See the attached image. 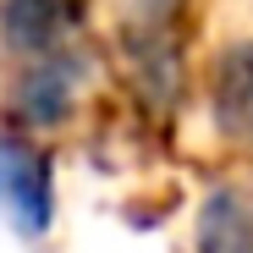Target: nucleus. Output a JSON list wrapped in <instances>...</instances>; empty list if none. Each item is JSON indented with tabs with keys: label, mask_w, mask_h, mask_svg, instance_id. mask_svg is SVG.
Instances as JSON below:
<instances>
[{
	"label": "nucleus",
	"mask_w": 253,
	"mask_h": 253,
	"mask_svg": "<svg viewBox=\"0 0 253 253\" xmlns=\"http://www.w3.org/2000/svg\"><path fill=\"white\" fill-rule=\"evenodd\" d=\"M0 220L22 242H44L55 226V154L22 126H0Z\"/></svg>",
	"instance_id": "1"
},
{
	"label": "nucleus",
	"mask_w": 253,
	"mask_h": 253,
	"mask_svg": "<svg viewBox=\"0 0 253 253\" xmlns=\"http://www.w3.org/2000/svg\"><path fill=\"white\" fill-rule=\"evenodd\" d=\"M193 253H253V204L242 187L220 182L204 193L198 226H193Z\"/></svg>",
	"instance_id": "5"
},
{
	"label": "nucleus",
	"mask_w": 253,
	"mask_h": 253,
	"mask_svg": "<svg viewBox=\"0 0 253 253\" xmlns=\"http://www.w3.org/2000/svg\"><path fill=\"white\" fill-rule=\"evenodd\" d=\"M77 17H83L77 0H0V44L22 61L50 55L61 44L66 22H77Z\"/></svg>",
	"instance_id": "3"
},
{
	"label": "nucleus",
	"mask_w": 253,
	"mask_h": 253,
	"mask_svg": "<svg viewBox=\"0 0 253 253\" xmlns=\"http://www.w3.org/2000/svg\"><path fill=\"white\" fill-rule=\"evenodd\" d=\"M209 105H215V126L231 143H253V50L231 44L215 72H209Z\"/></svg>",
	"instance_id": "4"
},
{
	"label": "nucleus",
	"mask_w": 253,
	"mask_h": 253,
	"mask_svg": "<svg viewBox=\"0 0 253 253\" xmlns=\"http://www.w3.org/2000/svg\"><path fill=\"white\" fill-rule=\"evenodd\" d=\"M77 61L66 50H50V55H33L22 61V72L11 77L6 88V126H22V132H55V126L72 121L77 110Z\"/></svg>",
	"instance_id": "2"
}]
</instances>
